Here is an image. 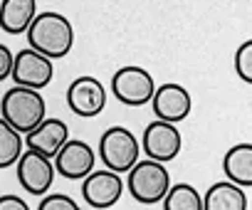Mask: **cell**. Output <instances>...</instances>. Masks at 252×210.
Segmentation results:
<instances>
[{
  "mask_svg": "<svg viewBox=\"0 0 252 210\" xmlns=\"http://www.w3.org/2000/svg\"><path fill=\"white\" fill-rule=\"evenodd\" d=\"M28 35V45L37 52H42L50 60H62L72 52L74 47V28L72 23L55 10H45L37 13L30 23V28L25 30Z\"/></svg>",
  "mask_w": 252,
  "mask_h": 210,
  "instance_id": "6da1fadb",
  "label": "cell"
},
{
  "mask_svg": "<svg viewBox=\"0 0 252 210\" xmlns=\"http://www.w3.org/2000/svg\"><path fill=\"white\" fill-rule=\"evenodd\" d=\"M45 112H47L45 96L40 94V89H32V87L15 84L0 99V117L20 134H28L30 129H35L45 119Z\"/></svg>",
  "mask_w": 252,
  "mask_h": 210,
  "instance_id": "7a4b0ae2",
  "label": "cell"
},
{
  "mask_svg": "<svg viewBox=\"0 0 252 210\" xmlns=\"http://www.w3.org/2000/svg\"><path fill=\"white\" fill-rule=\"evenodd\" d=\"M129 193L136 203L141 205H158L166 195V190L171 188V173L161 161L146 158V161H136L129 171Z\"/></svg>",
  "mask_w": 252,
  "mask_h": 210,
  "instance_id": "3957f363",
  "label": "cell"
},
{
  "mask_svg": "<svg viewBox=\"0 0 252 210\" xmlns=\"http://www.w3.org/2000/svg\"><path fill=\"white\" fill-rule=\"evenodd\" d=\"M141 156L139 139L126 129V126H109L99 139V158L104 168L114 173H126Z\"/></svg>",
  "mask_w": 252,
  "mask_h": 210,
  "instance_id": "277c9868",
  "label": "cell"
},
{
  "mask_svg": "<svg viewBox=\"0 0 252 210\" xmlns=\"http://www.w3.org/2000/svg\"><path fill=\"white\" fill-rule=\"evenodd\" d=\"M154 89H156V82L151 72L136 64H126L116 69L111 77V94L124 107H144V104L151 101Z\"/></svg>",
  "mask_w": 252,
  "mask_h": 210,
  "instance_id": "5b68a950",
  "label": "cell"
},
{
  "mask_svg": "<svg viewBox=\"0 0 252 210\" xmlns=\"http://www.w3.org/2000/svg\"><path fill=\"white\" fill-rule=\"evenodd\" d=\"M18 166V180L20 185L25 188V193L35 195V198H42L52 183H55V166H52V158L28 149L20 153V158L15 161Z\"/></svg>",
  "mask_w": 252,
  "mask_h": 210,
  "instance_id": "8992f818",
  "label": "cell"
},
{
  "mask_svg": "<svg viewBox=\"0 0 252 210\" xmlns=\"http://www.w3.org/2000/svg\"><path fill=\"white\" fill-rule=\"evenodd\" d=\"M124 195V180L119 173L104 168V171H92L82 178V198L89 208L94 210H106L114 208Z\"/></svg>",
  "mask_w": 252,
  "mask_h": 210,
  "instance_id": "52a82bcc",
  "label": "cell"
},
{
  "mask_svg": "<svg viewBox=\"0 0 252 210\" xmlns=\"http://www.w3.org/2000/svg\"><path fill=\"white\" fill-rule=\"evenodd\" d=\"M55 77V67H52V60L45 57L42 52L32 50V47H25L20 50L15 57H13V72H10V79L20 87H32V89H42L52 82Z\"/></svg>",
  "mask_w": 252,
  "mask_h": 210,
  "instance_id": "ba28073f",
  "label": "cell"
},
{
  "mask_svg": "<svg viewBox=\"0 0 252 210\" xmlns=\"http://www.w3.org/2000/svg\"><path fill=\"white\" fill-rule=\"evenodd\" d=\"M55 173H60L67 180H82L87 173L94 171L96 166V153L87 141L79 139H67L64 146L55 153L52 158Z\"/></svg>",
  "mask_w": 252,
  "mask_h": 210,
  "instance_id": "9c48e42d",
  "label": "cell"
},
{
  "mask_svg": "<svg viewBox=\"0 0 252 210\" xmlns=\"http://www.w3.org/2000/svg\"><path fill=\"white\" fill-rule=\"evenodd\" d=\"M149 104H151L156 119H163V121H171V124L186 121L190 109H193L190 91L183 84H173V82L156 87Z\"/></svg>",
  "mask_w": 252,
  "mask_h": 210,
  "instance_id": "30bf717a",
  "label": "cell"
},
{
  "mask_svg": "<svg viewBox=\"0 0 252 210\" xmlns=\"http://www.w3.org/2000/svg\"><path fill=\"white\" fill-rule=\"evenodd\" d=\"M67 104L82 119L99 117L106 107V89L96 77H89V74L77 77L67 89Z\"/></svg>",
  "mask_w": 252,
  "mask_h": 210,
  "instance_id": "8fae6325",
  "label": "cell"
},
{
  "mask_svg": "<svg viewBox=\"0 0 252 210\" xmlns=\"http://www.w3.org/2000/svg\"><path fill=\"white\" fill-rule=\"evenodd\" d=\"M141 146H144V151H146L149 158L161 161V163H168V161H173L181 153L183 136H181V131H178L176 124L163 121V119H156V121H151L146 126L144 139H141Z\"/></svg>",
  "mask_w": 252,
  "mask_h": 210,
  "instance_id": "7c38bea8",
  "label": "cell"
},
{
  "mask_svg": "<svg viewBox=\"0 0 252 210\" xmlns=\"http://www.w3.org/2000/svg\"><path fill=\"white\" fill-rule=\"evenodd\" d=\"M69 139V126L62 121V119H42L35 129L28 131L25 136V146L47 156V158H55V153L64 146V141Z\"/></svg>",
  "mask_w": 252,
  "mask_h": 210,
  "instance_id": "4fadbf2b",
  "label": "cell"
},
{
  "mask_svg": "<svg viewBox=\"0 0 252 210\" xmlns=\"http://www.w3.org/2000/svg\"><path fill=\"white\" fill-rule=\"evenodd\" d=\"M37 15V0H0V30L23 35Z\"/></svg>",
  "mask_w": 252,
  "mask_h": 210,
  "instance_id": "5bb4252c",
  "label": "cell"
},
{
  "mask_svg": "<svg viewBox=\"0 0 252 210\" xmlns=\"http://www.w3.org/2000/svg\"><path fill=\"white\" fill-rule=\"evenodd\" d=\"M203 210H247V195L242 185L232 180L213 183L203 198Z\"/></svg>",
  "mask_w": 252,
  "mask_h": 210,
  "instance_id": "9a60e30c",
  "label": "cell"
},
{
  "mask_svg": "<svg viewBox=\"0 0 252 210\" xmlns=\"http://www.w3.org/2000/svg\"><path fill=\"white\" fill-rule=\"evenodd\" d=\"M222 171L227 176V180L250 188L252 185V144H237L232 146L225 158H222Z\"/></svg>",
  "mask_w": 252,
  "mask_h": 210,
  "instance_id": "2e32d148",
  "label": "cell"
},
{
  "mask_svg": "<svg viewBox=\"0 0 252 210\" xmlns=\"http://www.w3.org/2000/svg\"><path fill=\"white\" fill-rule=\"evenodd\" d=\"M161 203L163 210H203V198L190 183H171Z\"/></svg>",
  "mask_w": 252,
  "mask_h": 210,
  "instance_id": "e0dca14e",
  "label": "cell"
},
{
  "mask_svg": "<svg viewBox=\"0 0 252 210\" xmlns=\"http://www.w3.org/2000/svg\"><path fill=\"white\" fill-rule=\"evenodd\" d=\"M23 151H25L23 134L18 129H13L3 117H0V168L15 166V161L20 158Z\"/></svg>",
  "mask_w": 252,
  "mask_h": 210,
  "instance_id": "ac0fdd59",
  "label": "cell"
},
{
  "mask_svg": "<svg viewBox=\"0 0 252 210\" xmlns=\"http://www.w3.org/2000/svg\"><path fill=\"white\" fill-rule=\"evenodd\" d=\"M235 69L245 84H252V40H245L235 52Z\"/></svg>",
  "mask_w": 252,
  "mask_h": 210,
  "instance_id": "d6986e66",
  "label": "cell"
},
{
  "mask_svg": "<svg viewBox=\"0 0 252 210\" xmlns=\"http://www.w3.org/2000/svg\"><path fill=\"white\" fill-rule=\"evenodd\" d=\"M37 208H40V210H77L79 205H77L69 195H62V193L47 195V193H45Z\"/></svg>",
  "mask_w": 252,
  "mask_h": 210,
  "instance_id": "ffe728a7",
  "label": "cell"
},
{
  "mask_svg": "<svg viewBox=\"0 0 252 210\" xmlns=\"http://www.w3.org/2000/svg\"><path fill=\"white\" fill-rule=\"evenodd\" d=\"M13 50L8 45L0 42V82H5L10 79V72H13Z\"/></svg>",
  "mask_w": 252,
  "mask_h": 210,
  "instance_id": "44dd1931",
  "label": "cell"
},
{
  "mask_svg": "<svg viewBox=\"0 0 252 210\" xmlns=\"http://www.w3.org/2000/svg\"><path fill=\"white\" fill-rule=\"evenodd\" d=\"M0 210H30V205L18 195H0Z\"/></svg>",
  "mask_w": 252,
  "mask_h": 210,
  "instance_id": "7402d4cb",
  "label": "cell"
}]
</instances>
